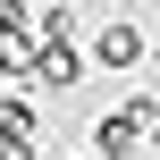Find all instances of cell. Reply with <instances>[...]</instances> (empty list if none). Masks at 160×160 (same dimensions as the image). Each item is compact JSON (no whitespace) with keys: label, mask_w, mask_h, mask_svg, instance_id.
I'll return each mask as SVG.
<instances>
[{"label":"cell","mask_w":160,"mask_h":160,"mask_svg":"<svg viewBox=\"0 0 160 160\" xmlns=\"http://www.w3.org/2000/svg\"><path fill=\"white\" fill-rule=\"evenodd\" d=\"M93 76V51H76V42H42V68H34V93H76Z\"/></svg>","instance_id":"obj_2"},{"label":"cell","mask_w":160,"mask_h":160,"mask_svg":"<svg viewBox=\"0 0 160 160\" xmlns=\"http://www.w3.org/2000/svg\"><path fill=\"white\" fill-rule=\"evenodd\" d=\"M34 68H42V34H0V76L34 84Z\"/></svg>","instance_id":"obj_4"},{"label":"cell","mask_w":160,"mask_h":160,"mask_svg":"<svg viewBox=\"0 0 160 160\" xmlns=\"http://www.w3.org/2000/svg\"><path fill=\"white\" fill-rule=\"evenodd\" d=\"M76 34H84V8L76 0H51L42 8V42H76Z\"/></svg>","instance_id":"obj_6"},{"label":"cell","mask_w":160,"mask_h":160,"mask_svg":"<svg viewBox=\"0 0 160 160\" xmlns=\"http://www.w3.org/2000/svg\"><path fill=\"white\" fill-rule=\"evenodd\" d=\"M84 51H93V68H110V76H127V68H143V59H152V34H143L135 17H101Z\"/></svg>","instance_id":"obj_1"},{"label":"cell","mask_w":160,"mask_h":160,"mask_svg":"<svg viewBox=\"0 0 160 160\" xmlns=\"http://www.w3.org/2000/svg\"><path fill=\"white\" fill-rule=\"evenodd\" d=\"M152 152H160V127H152Z\"/></svg>","instance_id":"obj_9"},{"label":"cell","mask_w":160,"mask_h":160,"mask_svg":"<svg viewBox=\"0 0 160 160\" xmlns=\"http://www.w3.org/2000/svg\"><path fill=\"white\" fill-rule=\"evenodd\" d=\"M118 110H127V118H135V127H143V135H152V127H160V93H127V101H118Z\"/></svg>","instance_id":"obj_7"},{"label":"cell","mask_w":160,"mask_h":160,"mask_svg":"<svg viewBox=\"0 0 160 160\" xmlns=\"http://www.w3.org/2000/svg\"><path fill=\"white\" fill-rule=\"evenodd\" d=\"M152 68H160V34H152Z\"/></svg>","instance_id":"obj_8"},{"label":"cell","mask_w":160,"mask_h":160,"mask_svg":"<svg viewBox=\"0 0 160 160\" xmlns=\"http://www.w3.org/2000/svg\"><path fill=\"white\" fill-rule=\"evenodd\" d=\"M0 143H34V101L25 93H0Z\"/></svg>","instance_id":"obj_5"},{"label":"cell","mask_w":160,"mask_h":160,"mask_svg":"<svg viewBox=\"0 0 160 160\" xmlns=\"http://www.w3.org/2000/svg\"><path fill=\"white\" fill-rule=\"evenodd\" d=\"M143 152H152V135H143L127 110H101V118H93V160H143Z\"/></svg>","instance_id":"obj_3"}]
</instances>
